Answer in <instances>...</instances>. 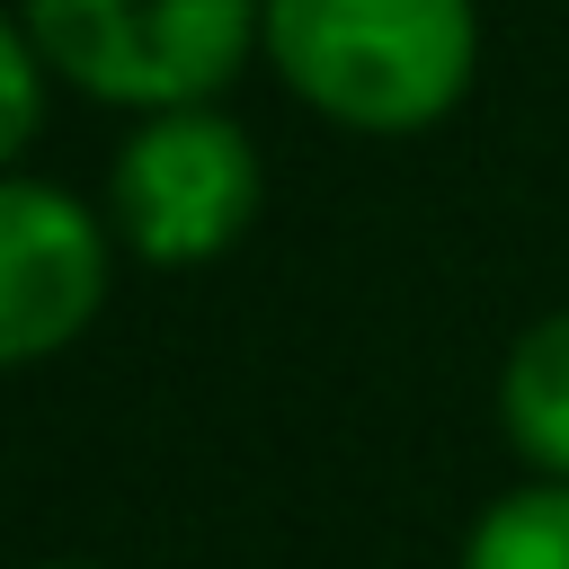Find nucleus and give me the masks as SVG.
<instances>
[{
  "instance_id": "obj_3",
  "label": "nucleus",
  "mask_w": 569,
  "mask_h": 569,
  "mask_svg": "<svg viewBox=\"0 0 569 569\" xmlns=\"http://www.w3.org/2000/svg\"><path fill=\"white\" fill-rule=\"evenodd\" d=\"M258 187H267L258 142L231 116L169 107V116H142V133L116 151L107 204H116V231L151 267H196V258H213L249 231Z\"/></svg>"
},
{
  "instance_id": "obj_6",
  "label": "nucleus",
  "mask_w": 569,
  "mask_h": 569,
  "mask_svg": "<svg viewBox=\"0 0 569 569\" xmlns=\"http://www.w3.org/2000/svg\"><path fill=\"white\" fill-rule=\"evenodd\" d=\"M462 569H569V480L489 498L462 533Z\"/></svg>"
},
{
  "instance_id": "obj_2",
  "label": "nucleus",
  "mask_w": 569,
  "mask_h": 569,
  "mask_svg": "<svg viewBox=\"0 0 569 569\" xmlns=\"http://www.w3.org/2000/svg\"><path fill=\"white\" fill-rule=\"evenodd\" d=\"M36 53L116 107H204L249 44L267 36V0H18Z\"/></svg>"
},
{
  "instance_id": "obj_8",
  "label": "nucleus",
  "mask_w": 569,
  "mask_h": 569,
  "mask_svg": "<svg viewBox=\"0 0 569 569\" xmlns=\"http://www.w3.org/2000/svg\"><path fill=\"white\" fill-rule=\"evenodd\" d=\"M36 569H89V560H36Z\"/></svg>"
},
{
  "instance_id": "obj_5",
  "label": "nucleus",
  "mask_w": 569,
  "mask_h": 569,
  "mask_svg": "<svg viewBox=\"0 0 569 569\" xmlns=\"http://www.w3.org/2000/svg\"><path fill=\"white\" fill-rule=\"evenodd\" d=\"M498 427H507V445H516L542 480H569V311H542V320L507 347Z\"/></svg>"
},
{
  "instance_id": "obj_4",
  "label": "nucleus",
  "mask_w": 569,
  "mask_h": 569,
  "mask_svg": "<svg viewBox=\"0 0 569 569\" xmlns=\"http://www.w3.org/2000/svg\"><path fill=\"white\" fill-rule=\"evenodd\" d=\"M107 293V240L71 204V187H44L27 169L0 178V356L36 365L53 356Z\"/></svg>"
},
{
  "instance_id": "obj_7",
  "label": "nucleus",
  "mask_w": 569,
  "mask_h": 569,
  "mask_svg": "<svg viewBox=\"0 0 569 569\" xmlns=\"http://www.w3.org/2000/svg\"><path fill=\"white\" fill-rule=\"evenodd\" d=\"M44 71H53V62H44V53H36V36L9 18V27H0V89H9V142H0V151H27V142H36V116H44Z\"/></svg>"
},
{
  "instance_id": "obj_1",
  "label": "nucleus",
  "mask_w": 569,
  "mask_h": 569,
  "mask_svg": "<svg viewBox=\"0 0 569 569\" xmlns=\"http://www.w3.org/2000/svg\"><path fill=\"white\" fill-rule=\"evenodd\" d=\"M293 98L356 133L436 124L480 53L471 0H267L258 36Z\"/></svg>"
}]
</instances>
